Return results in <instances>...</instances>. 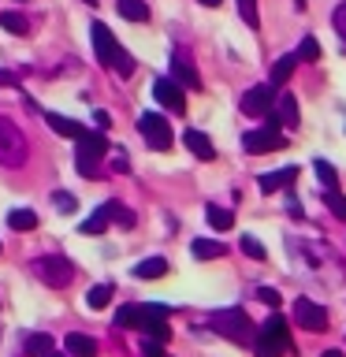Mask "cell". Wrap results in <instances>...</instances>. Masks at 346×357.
<instances>
[{"mask_svg": "<svg viewBox=\"0 0 346 357\" xmlns=\"http://www.w3.org/2000/svg\"><path fill=\"white\" fill-rule=\"evenodd\" d=\"M116 328L145 331L153 342H167V339H172V328H167V309L164 305H123L116 312Z\"/></svg>", "mask_w": 346, "mask_h": 357, "instance_id": "1", "label": "cell"}, {"mask_svg": "<svg viewBox=\"0 0 346 357\" xmlns=\"http://www.w3.org/2000/svg\"><path fill=\"white\" fill-rule=\"evenodd\" d=\"M209 328L216 331V335H223V339L239 342V346H253V339H257L253 320L246 317L242 309H220V312H212Z\"/></svg>", "mask_w": 346, "mask_h": 357, "instance_id": "2", "label": "cell"}, {"mask_svg": "<svg viewBox=\"0 0 346 357\" xmlns=\"http://www.w3.org/2000/svg\"><path fill=\"white\" fill-rule=\"evenodd\" d=\"M290 350V335H287V317L272 312L261 328H257V339H253V354L257 357H283Z\"/></svg>", "mask_w": 346, "mask_h": 357, "instance_id": "3", "label": "cell"}, {"mask_svg": "<svg viewBox=\"0 0 346 357\" xmlns=\"http://www.w3.org/2000/svg\"><path fill=\"white\" fill-rule=\"evenodd\" d=\"M105 153H108L105 130H86L82 138H78V149H75V167H78V175L93 178V175L100 172V160H105Z\"/></svg>", "mask_w": 346, "mask_h": 357, "instance_id": "4", "label": "cell"}, {"mask_svg": "<svg viewBox=\"0 0 346 357\" xmlns=\"http://www.w3.org/2000/svg\"><path fill=\"white\" fill-rule=\"evenodd\" d=\"M27 156H30V145H27V138H22V130L11 119L0 116V164L4 167H22Z\"/></svg>", "mask_w": 346, "mask_h": 357, "instance_id": "5", "label": "cell"}, {"mask_svg": "<svg viewBox=\"0 0 346 357\" xmlns=\"http://www.w3.org/2000/svg\"><path fill=\"white\" fill-rule=\"evenodd\" d=\"M138 130H142L145 145L156 149V153H167V149H172V142H175L172 123H167L160 112H142V116H138Z\"/></svg>", "mask_w": 346, "mask_h": 357, "instance_id": "6", "label": "cell"}, {"mask_svg": "<svg viewBox=\"0 0 346 357\" xmlns=\"http://www.w3.org/2000/svg\"><path fill=\"white\" fill-rule=\"evenodd\" d=\"M30 268H33V275H38L45 287H52V290H63L75 279V264L67 261V257H38Z\"/></svg>", "mask_w": 346, "mask_h": 357, "instance_id": "7", "label": "cell"}, {"mask_svg": "<svg viewBox=\"0 0 346 357\" xmlns=\"http://www.w3.org/2000/svg\"><path fill=\"white\" fill-rule=\"evenodd\" d=\"M89 41H93V52H97V63L100 67H116V60H119V41L112 38V30L105 26V22H93V26H89Z\"/></svg>", "mask_w": 346, "mask_h": 357, "instance_id": "8", "label": "cell"}, {"mask_svg": "<svg viewBox=\"0 0 346 357\" xmlns=\"http://www.w3.org/2000/svg\"><path fill=\"white\" fill-rule=\"evenodd\" d=\"M242 149L246 153H276V149H283V130L272 127V123H264L261 130H246L242 134Z\"/></svg>", "mask_w": 346, "mask_h": 357, "instance_id": "9", "label": "cell"}, {"mask_svg": "<svg viewBox=\"0 0 346 357\" xmlns=\"http://www.w3.org/2000/svg\"><path fill=\"white\" fill-rule=\"evenodd\" d=\"M294 324L306 331H328V309H320L313 298H298L294 301Z\"/></svg>", "mask_w": 346, "mask_h": 357, "instance_id": "10", "label": "cell"}, {"mask_svg": "<svg viewBox=\"0 0 346 357\" xmlns=\"http://www.w3.org/2000/svg\"><path fill=\"white\" fill-rule=\"evenodd\" d=\"M272 105H276V86L272 82L253 86V89H246V93H242V112H246V116H268Z\"/></svg>", "mask_w": 346, "mask_h": 357, "instance_id": "11", "label": "cell"}, {"mask_svg": "<svg viewBox=\"0 0 346 357\" xmlns=\"http://www.w3.org/2000/svg\"><path fill=\"white\" fill-rule=\"evenodd\" d=\"M153 97L160 100L164 108H172V112H186V97H183V86H179L175 78H156V82H153Z\"/></svg>", "mask_w": 346, "mask_h": 357, "instance_id": "12", "label": "cell"}, {"mask_svg": "<svg viewBox=\"0 0 346 357\" xmlns=\"http://www.w3.org/2000/svg\"><path fill=\"white\" fill-rule=\"evenodd\" d=\"M294 178H298V167L290 164V167H279V172H268L257 178V186H261V194H276V190H287V186H294Z\"/></svg>", "mask_w": 346, "mask_h": 357, "instance_id": "13", "label": "cell"}, {"mask_svg": "<svg viewBox=\"0 0 346 357\" xmlns=\"http://www.w3.org/2000/svg\"><path fill=\"white\" fill-rule=\"evenodd\" d=\"M172 78H175L179 86H186V89H201V75L190 67V60H186L183 52L172 56Z\"/></svg>", "mask_w": 346, "mask_h": 357, "instance_id": "14", "label": "cell"}, {"mask_svg": "<svg viewBox=\"0 0 346 357\" xmlns=\"http://www.w3.org/2000/svg\"><path fill=\"white\" fill-rule=\"evenodd\" d=\"M183 142H186V149L194 153L197 160H216V149H212L209 134H201V130H186V134H183Z\"/></svg>", "mask_w": 346, "mask_h": 357, "instance_id": "15", "label": "cell"}, {"mask_svg": "<svg viewBox=\"0 0 346 357\" xmlns=\"http://www.w3.org/2000/svg\"><path fill=\"white\" fill-rule=\"evenodd\" d=\"M45 119H49V127L56 130V134H63V138H82L86 134V127L82 123H75V119H67V116H60V112H45Z\"/></svg>", "mask_w": 346, "mask_h": 357, "instance_id": "16", "label": "cell"}, {"mask_svg": "<svg viewBox=\"0 0 346 357\" xmlns=\"http://www.w3.org/2000/svg\"><path fill=\"white\" fill-rule=\"evenodd\" d=\"M276 119H279V127H287V130H298V100L294 93H283L279 97V108H276Z\"/></svg>", "mask_w": 346, "mask_h": 357, "instance_id": "17", "label": "cell"}, {"mask_svg": "<svg viewBox=\"0 0 346 357\" xmlns=\"http://www.w3.org/2000/svg\"><path fill=\"white\" fill-rule=\"evenodd\" d=\"M63 346H67V354H71V357H97V342L89 339V335H82V331H71L63 339Z\"/></svg>", "mask_w": 346, "mask_h": 357, "instance_id": "18", "label": "cell"}, {"mask_svg": "<svg viewBox=\"0 0 346 357\" xmlns=\"http://www.w3.org/2000/svg\"><path fill=\"white\" fill-rule=\"evenodd\" d=\"M190 253H194L197 261H216V257L227 253V245L216 242V238H194L190 242Z\"/></svg>", "mask_w": 346, "mask_h": 357, "instance_id": "19", "label": "cell"}, {"mask_svg": "<svg viewBox=\"0 0 346 357\" xmlns=\"http://www.w3.org/2000/svg\"><path fill=\"white\" fill-rule=\"evenodd\" d=\"M116 11L127 22H145L149 19V4H145V0H116Z\"/></svg>", "mask_w": 346, "mask_h": 357, "instance_id": "20", "label": "cell"}, {"mask_svg": "<svg viewBox=\"0 0 346 357\" xmlns=\"http://www.w3.org/2000/svg\"><path fill=\"white\" fill-rule=\"evenodd\" d=\"M294 67H298V56L294 52H287V56H279L276 67H272V86H287L290 82V75H294Z\"/></svg>", "mask_w": 346, "mask_h": 357, "instance_id": "21", "label": "cell"}, {"mask_svg": "<svg viewBox=\"0 0 346 357\" xmlns=\"http://www.w3.org/2000/svg\"><path fill=\"white\" fill-rule=\"evenodd\" d=\"M0 30H8V33H15V38H27L30 33V22L22 11H0Z\"/></svg>", "mask_w": 346, "mask_h": 357, "instance_id": "22", "label": "cell"}, {"mask_svg": "<svg viewBox=\"0 0 346 357\" xmlns=\"http://www.w3.org/2000/svg\"><path fill=\"white\" fill-rule=\"evenodd\" d=\"M167 275V261L164 257H145V261L134 268V279H160Z\"/></svg>", "mask_w": 346, "mask_h": 357, "instance_id": "23", "label": "cell"}, {"mask_svg": "<svg viewBox=\"0 0 346 357\" xmlns=\"http://www.w3.org/2000/svg\"><path fill=\"white\" fill-rule=\"evenodd\" d=\"M22 350H27V357H49L52 354V335H27V342H22Z\"/></svg>", "mask_w": 346, "mask_h": 357, "instance_id": "24", "label": "cell"}, {"mask_svg": "<svg viewBox=\"0 0 346 357\" xmlns=\"http://www.w3.org/2000/svg\"><path fill=\"white\" fill-rule=\"evenodd\" d=\"M8 227L11 231H33L38 227V212L33 208H11L8 212Z\"/></svg>", "mask_w": 346, "mask_h": 357, "instance_id": "25", "label": "cell"}, {"mask_svg": "<svg viewBox=\"0 0 346 357\" xmlns=\"http://www.w3.org/2000/svg\"><path fill=\"white\" fill-rule=\"evenodd\" d=\"M205 220H209L212 231H231V227H234V212H231V208H220V205H209Z\"/></svg>", "mask_w": 346, "mask_h": 357, "instance_id": "26", "label": "cell"}, {"mask_svg": "<svg viewBox=\"0 0 346 357\" xmlns=\"http://www.w3.org/2000/svg\"><path fill=\"white\" fill-rule=\"evenodd\" d=\"M112 294H116V287H112V283H97V287L86 290V305L89 309H105L112 301Z\"/></svg>", "mask_w": 346, "mask_h": 357, "instance_id": "27", "label": "cell"}, {"mask_svg": "<svg viewBox=\"0 0 346 357\" xmlns=\"http://www.w3.org/2000/svg\"><path fill=\"white\" fill-rule=\"evenodd\" d=\"M108 223H112V220H108L105 205H100L89 220H82V227H78V231H82V234H105V231H108Z\"/></svg>", "mask_w": 346, "mask_h": 357, "instance_id": "28", "label": "cell"}, {"mask_svg": "<svg viewBox=\"0 0 346 357\" xmlns=\"http://www.w3.org/2000/svg\"><path fill=\"white\" fill-rule=\"evenodd\" d=\"M105 212H108V220L119 223V227H134V212H127L123 201H105Z\"/></svg>", "mask_w": 346, "mask_h": 357, "instance_id": "29", "label": "cell"}, {"mask_svg": "<svg viewBox=\"0 0 346 357\" xmlns=\"http://www.w3.org/2000/svg\"><path fill=\"white\" fill-rule=\"evenodd\" d=\"M298 60H306V63H317L320 60V41L317 38H313V33H309V38H301V45H298Z\"/></svg>", "mask_w": 346, "mask_h": 357, "instance_id": "30", "label": "cell"}, {"mask_svg": "<svg viewBox=\"0 0 346 357\" xmlns=\"http://www.w3.org/2000/svg\"><path fill=\"white\" fill-rule=\"evenodd\" d=\"M313 172H317V178H320V183L328 186V190L339 186V172H335V167H331L328 160H317V164H313Z\"/></svg>", "mask_w": 346, "mask_h": 357, "instance_id": "31", "label": "cell"}, {"mask_svg": "<svg viewBox=\"0 0 346 357\" xmlns=\"http://www.w3.org/2000/svg\"><path fill=\"white\" fill-rule=\"evenodd\" d=\"M52 205H56V212L71 216V212L78 208V201H75V194H67V190H52Z\"/></svg>", "mask_w": 346, "mask_h": 357, "instance_id": "32", "label": "cell"}, {"mask_svg": "<svg viewBox=\"0 0 346 357\" xmlns=\"http://www.w3.org/2000/svg\"><path fill=\"white\" fill-rule=\"evenodd\" d=\"M324 205L331 208L335 220H346V197L339 194V190H328V194H324Z\"/></svg>", "mask_w": 346, "mask_h": 357, "instance_id": "33", "label": "cell"}, {"mask_svg": "<svg viewBox=\"0 0 346 357\" xmlns=\"http://www.w3.org/2000/svg\"><path fill=\"white\" fill-rule=\"evenodd\" d=\"M239 15H242V22L246 26H261V15H257V0H239Z\"/></svg>", "mask_w": 346, "mask_h": 357, "instance_id": "34", "label": "cell"}, {"mask_svg": "<svg viewBox=\"0 0 346 357\" xmlns=\"http://www.w3.org/2000/svg\"><path fill=\"white\" fill-rule=\"evenodd\" d=\"M242 253L250 257V261H264V257H268V253H264V245L257 242L253 234H242Z\"/></svg>", "mask_w": 346, "mask_h": 357, "instance_id": "35", "label": "cell"}, {"mask_svg": "<svg viewBox=\"0 0 346 357\" xmlns=\"http://www.w3.org/2000/svg\"><path fill=\"white\" fill-rule=\"evenodd\" d=\"M331 26H335V33H339L343 45H346V0H343V4L331 11Z\"/></svg>", "mask_w": 346, "mask_h": 357, "instance_id": "36", "label": "cell"}, {"mask_svg": "<svg viewBox=\"0 0 346 357\" xmlns=\"http://www.w3.org/2000/svg\"><path fill=\"white\" fill-rule=\"evenodd\" d=\"M257 301H264V305H279V301H283V298H279V290L276 287H257Z\"/></svg>", "mask_w": 346, "mask_h": 357, "instance_id": "37", "label": "cell"}, {"mask_svg": "<svg viewBox=\"0 0 346 357\" xmlns=\"http://www.w3.org/2000/svg\"><path fill=\"white\" fill-rule=\"evenodd\" d=\"M142 357H164V342L145 339V342H142Z\"/></svg>", "mask_w": 346, "mask_h": 357, "instance_id": "38", "label": "cell"}, {"mask_svg": "<svg viewBox=\"0 0 346 357\" xmlns=\"http://www.w3.org/2000/svg\"><path fill=\"white\" fill-rule=\"evenodd\" d=\"M93 123H97V130H108V127H112V116H108L105 108H97V112H93Z\"/></svg>", "mask_w": 346, "mask_h": 357, "instance_id": "39", "label": "cell"}, {"mask_svg": "<svg viewBox=\"0 0 346 357\" xmlns=\"http://www.w3.org/2000/svg\"><path fill=\"white\" fill-rule=\"evenodd\" d=\"M0 86H8V89H19V78L11 75V71H4V67H0Z\"/></svg>", "mask_w": 346, "mask_h": 357, "instance_id": "40", "label": "cell"}, {"mask_svg": "<svg viewBox=\"0 0 346 357\" xmlns=\"http://www.w3.org/2000/svg\"><path fill=\"white\" fill-rule=\"evenodd\" d=\"M112 167H116V172H127L130 160H127V156H116V160H112Z\"/></svg>", "mask_w": 346, "mask_h": 357, "instance_id": "41", "label": "cell"}, {"mask_svg": "<svg viewBox=\"0 0 346 357\" xmlns=\"http://www.w3.org/2000/svg\"><path fill=\"white\" fill-rule=\"evenodd\" d=\"M324 357H343V350H324Z\"/></svg>", "mask_w": 346, "mask_h": 357, "instance_id": "42", "label": "cell"}, {"mask_svg": "<svg viewBox=\"0 0 346 357\" xmlns=\"http://www.w3.org/2000/svg\"><path fill=\"white\" fill-rule=\"evenodd\" d=\"M201 4H205V8H220V0H201Z\"/></svg>", "mask_w": 346, "mask_h": 357, "instance_id": "43", "label": "cell"}, {"mask_svg": "<svg viewBox=\"0 0 346 357\" xmlns=\"http://www.w3.org/2000/svg\"><path fill=\"white\" fill-rule=\"evenodd\" d=\"M82 4H97V0H82Z\"/></svg>", "mask_w": 346, "mask_h": 357, "instance_id": "44", "label": "cell"}, {"mask_svg": "<svg viewBox=\"0 0 346 357\" xmlns=\"http://www.w3.org/2000/svg\"><path fill=\"white\" fill-rule=\"evenodd\" d=\"M49 357H60V354H56V350H52V354H49Z\"/></svg>", "mask_w": 346, "mask_h": 357, "instance_id": "45", "label": "cell"}, {"mask_svg": "<svg viewBox=\"0 0 346 357\" xmlns=\"http://www.w3.org/2000/svg\"><path fill=\"white\" fill-rule=\"evenodd\" d=\"M22 4H27V0H22Z\"/></svg>", "mask_w": 346, "mask_h": 357, "instance_id": "46", "label": "cell"}]
</instances>
